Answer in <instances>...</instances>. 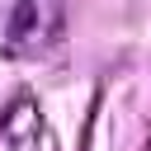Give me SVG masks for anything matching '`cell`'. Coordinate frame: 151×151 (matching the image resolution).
I'll return each instance as SVG.
<instances>
[{"label": "cell", "instance_id": "6da1fadb", "mask_svg": "<svg viewBox=\"0 0 151 151\" xmlns=\"http://www.w3.org/2000/svg\"><path fill=\"white\" fill-rule=\"evenodd\" d=\"M57 33H61V0H19L14 28H9L14 47L38 52V47H47Z\"/></svg>", "mask_w": 151, "mask_h": 151}]
</instances>
